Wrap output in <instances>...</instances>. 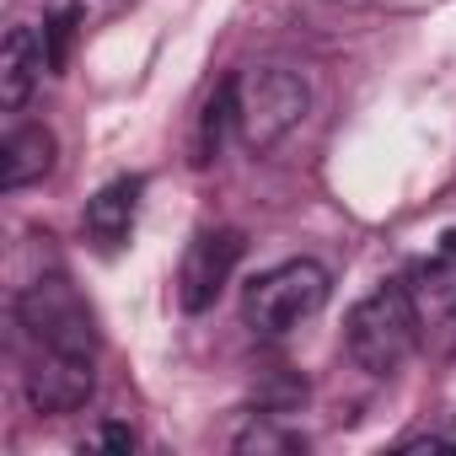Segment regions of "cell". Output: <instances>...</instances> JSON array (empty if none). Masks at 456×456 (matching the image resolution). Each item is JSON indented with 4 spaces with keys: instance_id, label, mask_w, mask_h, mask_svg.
<instances>
[{
    "instance_id": "1",
    "label": "cell",
    "mask_w": 456,
    "mask_h": 456,
    "mask_svg": "<svg viewBox=\"0 0 456 456\" xmlns=\"http://www.w3.org/2000/svg\"><path fill=\"white\" fill-rule=\"evenodd\" d=\"M419 296L408 280H381L344 317V349L365 376H392L419 349Z\"/></svg>"
},
{
    "instance_id": "2",
    "label": "cell",
    "mask_w": 456,
    "mask_h": 456,
    "mask_svg": "<svg viewBox=\"0 0 456 456\" xmlns=\"http://www.w3.org/2000/svg\"><path fill=\"white\" fill-rule=\"evenodd\" d=\"M328 296H333L328 269H322L317 258H290V264H280V269H269V274H258V280L248 285L242 317H248L253 333L285 338L290 328L312 322V317L328 306Z\"/></svg>"
},
{
    "instance_id": "3",
    "label": "cell",
    "mask_w": 456,
    "mask_h": 456,
    "mask_svg": "<svg viewBox=\"0 0 456 456\" xmlns=\"http://www.w3.org/2000/svg\"><path fill=\"white\" fill-rule=\"evenodd\" d=\"M306 108H312V92L290 65H258V70L237 76V129L258 156L274 151L280 140H290L301 129Z\"/></svg>"
},
{
    "instance_id": "4",
    "label": "cell",
    "mask_w": 456,
    "mask_h": 456,
    "mask_svg": "<svg viewBox=\"0 0 456 456\" xmlns=\"http://www.w3.org/2000/svg\"><path fill=\"white\" fill-rule=\"evenodd\" d=\"M17 322L28 333L33 349H65V354H97V322L86 312V301L76 296L70 280L49 274L33 280L17 296Z\"/></svg>"
},
{
    "instance_id": "5",
    "label": "cell",
    "mask_w": 456,
    "mask_h": 456,
    "mask_svg": "<svg viewBox=\"0 0 456 456\" xmlns=\"http://www.w3.org/2000/svg\"><path fill=\"white\" fill-rule=\"evenodd\" d=\"M248 242L242 232H232V225H209V232H199L177 264V306L183 312H209L220 301V290L232 285L237 264H242Z\"/></svg>"
},
{
    "instance_id": "6",
    "label": "cell",
    "mask_w": 456,
    "mask_h": 456,
    "mask_svg": "<svg viewBox=\"0 0 456 456\" xmlns=\"http://www.w3.org/2000/svg\"><path fill=\"white\" fill-rule=\"evenodd\" d=\"M97 392V354H65V349H33L28 360V403L38 413H76Z\"/></svg>"
},
{
    "instance_id": "7",
    "label": "cell",
    "mask_w": 456,
    "mask_h": 456,
    "mask_svg": "<svg viewBox=\"0 0 456 456\" xmlns=\"http://www.w3.org/2000/svg\"><path fill=\"white\" fill-rule=\"evenodd\" d=\"M140 193H145V177H113L108 188H97L86 199V242L97 253H118L129 237H134V220H140Z\"/></svg>"
},
{
    "instance_id": "8",
    "label": "cell",
    "mask_w": 456,
    "mask_h": 456,
    "mask_svg": "<svg viewBox=\"0 0 456 456\" xmlns=\"http://www.w3.org/2000/svg\"><path fill=\"white\" fill-rule=\"evenodd\" d=\"M44 70H49L44 33L28 28V22H17V28L6 33V44H0V108H6V113H22V108L33 102Z\"/></svg>"
},
{
    "instance_id": "9",
    "label": "cell",
    "mask_w": 456,
    "mask_h": 456,
    "mask_svg": "<svg viewBox=\"0 0 456 456\" xmlns=\"http://www.w3.org/2000/svg\"><path fill=\"white\" fill-rule=\"evenodd\" d=\"M49 167H54V134L44 124H22V129L6 134V145H0V188L6 193L38 183Z\"/></svg>"
},
{
    "instance_id": "10",
    "label": "cell",
    "mask_w": 456,
    "mask_h": 456,
    "mask_svg": "<svg viewBox=\"0 0 456 456\" xmlns=\"http://www.w3.org/2000/svg\"><path fill=\"white\" fill-rule=\"evenodd\" d=\"M413 296L419 301H435V306H451L456 301V232H445L440 242H435V253L413 269Z\"/></svg>"
},
{
    "instance_id": "11",
    "label": "cell",
    "mask_w": 456,
    "mask_h": 456,
    "mask_svg": "<svg viewBox=\"0 0 456 456\" xmlns=\"http://www.w3.org/2000/svg\"><path fill=\"white\" fill-rule=\"evenodd\" d=\"M237 124V81H220L215 86V97H209V108H204V118H199V167L204 161H215V151H220V140H225V129Z\"/></svg>"
},
{
    "instance_id": "12",
    "label": "cell",
    "mask_w": 456,
    "mask_h": 456,
    "mask_svg": "<svg viewBox=\"0 0 456 456\" xmlns=\"http://www.w3.org/2000/svg\"><path fill=\"white\" fill-rule=\"evenodd\" d=\"M76 28H81V6H60V12L44 22L49 70H65V65H70V49H76Z\"/></svg>"
},
{
    "instance_id": "13",
    "label": "cell",
    "mask_w": 456,
    "mask_h": 456,
    "mask_svg": "<svg viewBox=\"0 0 456 456\" xmlns=\"http://www.w3.org/2000/svg\"><path fill=\"white\" fill-rule=\"evenodd\" d=\"M301 445H306V440L280 435V429H269V424H253V429L237 435V451H301Z\"/></svg>"
},
{
    "instance_id": "14",
    "label": "cell",
    "mask_w": 456,
    "mask_h": 456,
    "mask_svg": "<svg viewBox=\"0 0 456 456\" xmlns=\"http://www.w3.org/2000/svg\"><path fill=\"white\" fill-rule=\"evenodd\" d=\"M97 445H108V451H134V429H124V424H108V429L97 435Z\"/></svg>"
},
{
    "instance_id": "15",
    "label": "cell",
    "mask_w": 456,
    "mask_h": 456,
    "mask_svg": "<svg viewBox=\"0 0 456 456\" xmlns=\"http://www.w3.org/2000/svg\"><path fill=\"white\" fill-rule=\"evenodd\" d=\"M397 451H456V440H440V435H413V440H403Z\"/></svg>"
}]
</instances>
